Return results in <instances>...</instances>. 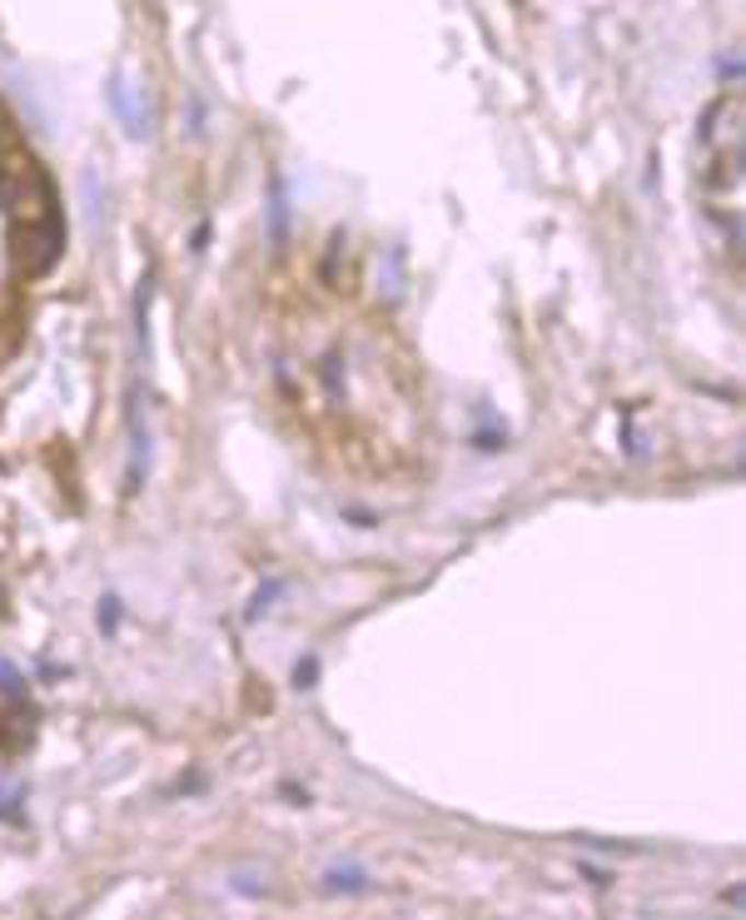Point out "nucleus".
Returning <instances> with one entry per match:
<instances>
[{"instance_id":"obj_1","label":"nucleus","mask_w":746,"mask_h":920,"mask_svg":"<svg viewBox=\"0 0 746 920\" xmlns=\"http://www.w3.org/2000/svg\"><path fill=\"white\" fill-rule=\"evenodd\" d=\"M702 184L707 209L736 244V195H742V100L722 95L702 119Z\"/></svg>"}]
</instances>
